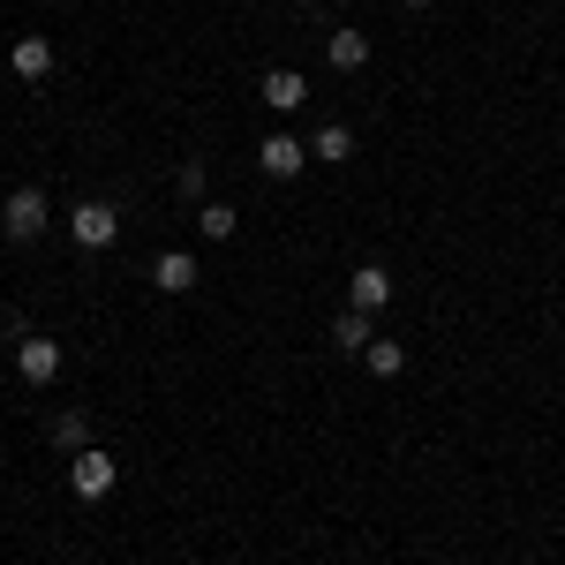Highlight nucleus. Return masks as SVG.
I'll list each match as a JSON object with an SVG mask.
<instances>
[{
  "instance_id": "obj_5",
  "label": "nucleus",
  "mask_w": 565,
  "mask_h": 565,
  "mask_svg": "<svg viewBox=\"0 0 565 565\" xmlns=\"http://www.w3.org/2000/svg\"><path fill=\"white\" fill-rule=\"evenodd\" d=\"M264 106H271V114L309 106V76H302V68H264Z\"/></svg>"
},
{
  "instance_id": "obj_8",
  "label": "nucleus",
  "mask_w": 565,
  "mask_h": 565,
  "mask_svg": "<svg viewBox=\"0 0 565 565\" xmlns=\"http://www.w3.org/2000/svg\"><path fill=\"white\" fill-rule=\"evenodd\" d=\"M309 159H317V167H348L354 159V129L348 121H324V129L309 136Z\"/></svg>"
},
{
  "instance_id": "obj_13",
  "label": "nucleus",
  "mask_w": 565,
  "mask_h": 565,
  "mask_svg": "<svg viewBox=\"0 0 565 565\" xmlns=\"http://www.w3.org/2000/svg\"><path fill=\"white\" fill-rule=\"evenodd\" d=\"M362 370H370V377H399V370H407V354H399V348L385 340V332H377V340L362 348Z\"/></svg>"
},
{
  "instance_id": "obj_14",
  "label": "nucleus",
  "mask_w": 565,
  "mask_h": 565,
  "mask_svg": "<svg viewBox=\"0 0 565 565\" xmlns=\"http://www.w3.org/2000/svg\"><path fill=\"white\" fill-rule=\"evenodd\" d=\"M196 226H204V242H234V234H242L234 204H204V218H196Z\"/></svg>"
},
{
  "instance_id": "obj_1",
  "label": "nucleus",
  "mask_w": 565,
  "mask_h": 565,
  "mask_svg": "<svg viewBox=\"0 0 565 565\" xmlns=\"http://www.w3.org/2000/svg\"><path fill=\"white\" fill-rule=\"evenodd\" d=\"M114 476H121V468H114V452H98V445H84V452H68V490H76V498H106V490H114Z\"/></svg>"
},
{
  "instance_id": "obj_9",
  "label": "nucleus",
  "mask_w": 565,
  "mask_h": 565,
  "mask_svg": "<svg viewBox=\"0 0 565 565\" xmlns=\"http://www.w3.org/2000/svg\"><path fill=\"white\" fill-rule=\"evenodd\" d=\"M151 287H159V295H189V287H196V257H189V249H167V257L151 264Z\"/></svg>"
},
{
  "instance_id": "obj_7",
  "label": "nucleus",
  "mask_w": 565,
  "mask_h": 565,
  "mask_svg": "<svg viewBox=\"0 0 565 565\" xmlns=\"http://www.w3.org/2000/svg\"><path fill=\"white\" fill-rule=\"evenodd\" d=\"M309 167V143H295V136H264V174L271 181H295Z\"/></svg>"
},
{
  "instance_id": "obj_11",
  "label": "nucleus",
  "mask_w": 565,
  "mask_h": 565,
  "mask_svg": "<svg viewBox=\"0 0 565 565\" xmlns=\"http://www.w3.org/2000/svg\"><path fill=\"white\" fill-rule=\"evenodd\" d=\"M370 340H377V324H370V309H340V317H332V348H340V354H362Z\"/></svg>"
},
{
  "instance_id": "obj_2",
  "label": "nucleus",
  "mask_w": 565,
  "mask_h": 565,
  "mask_svg": "<svg viewBox=\"0 0 565 565\" xmlns=\"http://www.w3.org/2000/svg\"><path fill=\"white\" fill-rule=\"evenodd\" d=\"M68 234H76V249H114V242H121V212L90 196V204H76V218H68Z\"/></svg>"
},
{
  "instance_id": "obj_15",
  "label": "nucleus",
  "mask_w": 565,
  "mask_h": 565,
  "mask_svg": "<svg viewBox=\"0 0 565 565\" xmlns=\"http://www.w3.org/2000/svg\"><path fill=\"white\" fill-rule=\"evenodd\" d=\"M53 437H61L68 452H84V445H90V415H76V407H68V415H53Z\"/></svg>"
},
{
  "instance_id": "obj_3",
  "label": "nucleus",
  "mask_w": 565,
  "mask_h": 565,
  "mask_svg": "<svg viewBox=\"0 0 565 565\" xmlns=\"http://www.w3.org/2000/svg\"><path fill=\"white\" fill-rule=\"evenodd\" d=\"M0 234H8V242H39L45 234V196L39 189H15V196L0 204Z\"/></svg>"
},
{
  "instance_id": "obj_16",
  "label": "nucleus",
  "mask_w": 565,
  "mask_h": 565,
  "mask_svg": "<svg viewBox=\"0 0 565 565\" xmlns=\"http://www.w3.org/2000/svg\"><path fill=\"white\" fill-rule=\"evenodd\" d=\"M407 8H430V0H407Z\"/></svg>"
},
{
  "instance_id": "obj_10",
  "label": "nucleus",
  "mask_w": 565,
  "mask_h": 565,
  "mask_svg": "<svg viewBox=\"0 0 565 565\" xmlns=\"http://www.w3.org/2000/svg\"><path fill=\"white\" fill-rule=\"evenodd\" d=\"M8 68H15L23 84H39V76H53V45L45 39H15L8 45Z\"/></svg>"
},
{
  "instance_id": "obj_12",
  "label": "nucleus",
  "mask_w": 565,
  "mask_h": 565,
  "mask_svg": "<svg viewBox=\"0 0 565 565\" xmlns=\"http://www.w3.org/2000/svg\"><path fill=\"white\" fill-rule=\"evenodd\" d=\"M324 61H332V68H362V61H370V39H362L354 23H340V31L324 39Z\"/></svg>"
},
{
  "instance_id": "obj_6",
  "label": "nucleus",
  "mask_w": 565,
  "mask_h": 565,
  "mask_svg": "<svg viewBox=\"0 0 565 565\" xmlns=\"http://www.w3.org/2000/svg\"><path fill=\"white\" fill-rule=\"evenodd\" d=\"M385 302H392V271L385 264H362V271L348 279V309H370V317H377Z\"/></svg>"
},
{
  "instance_id": "obj_4",
  "label": "nucleus",
  "mask_w": 565,
  "mask_h": 565,
  "mask_svg": "<svg viewBox=\"0 0 565 565\" xmlns=\"http://www.w3.org/2000/svg\"><path fill=\"white\" fill-rule=\"evenodd\" d=\"M15 370H23V385H53V377H61V348L39 340V332H23V340H15Z\"/></svg>"
}]
</instances>
